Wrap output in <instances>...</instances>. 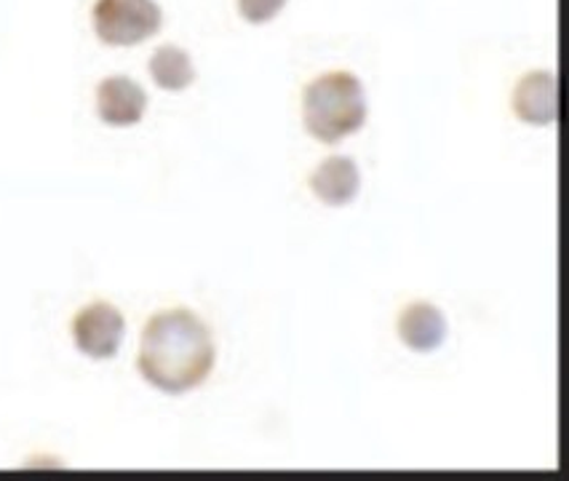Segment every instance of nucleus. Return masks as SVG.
<instances>
[{"mask_svg": "<svg viewBox=\"0 0 569 481\" xmlns=\"http://www.w3.org/2000/svg\"><path fill=\"white\" fill-rule=\"evenodd\" d=\"M150 76H153V81L161 86V89L182 91L184 86L193 83L196 78L193 57H190L182 46H158L153 57H150Z\"/></svg>", "mask_w": 569, "mask_h": 481, "instance_id": "nucleus-9", "label": "nucleus"}, {"mask_svg": "<svg viewBox=\"0 0 569 481\" xmlns=\"http://www.w3.org/2000/svg\"><path fill=\"white\" fill-rule=\"evenodd\" d=\"M310 190L321 203L342 209L359 199L361 171L359 163L348 156H329L310 174Z\"/></svg>", "mask_w": 569, "mask_h": 481, "instance_id": "nucleus-7", "label": "nucleus"}, {"mask_svg": "<svg viewBox=\"0 0 569 481\" xmlns=\"http://www.w3.org/2000/svg\"><path fill=\"white\" fill-rule=\"evenodd\" d=\"M283 6H287V0H238V11H241L243 19L254 24L273 19Z\"/></svg>", "mask_w": 569, "mask_h": 481, "instance_id": "nucleus-10", "label": "nucleus"}, {"mask_svg": "<svg viewBox=\"0 0 569 481\" xmlns=\"http://www.w3.org/2000/svg\"><path fill=\"white\" fill-rule=\"evenodd\" d=\"M513 110L521 121L548 127L559 118V78L551 70H529L513 89Z\"/></svg>", "mask_w": 569, "mask_h": 481, "instance_id": "nucleus-5", "label": "nucleus"}, {"mask_svg": "<svg viewBox=\"0 0 569 481\" xmlns=\"http://www.w3.org/2000/svg\"><path fill=\"white\" fill-rule=\"evenodd\" d=\"M217 364L214 334L201 315L188 308L156 313L139 338L137 367L148 385L169 397L196 391Z\"/></svg>", "mask_w": 569, "mask_h": 481, "instance_id": "nucleus-1", "label": "nucleus"}, {"mask_svg": "<svg viewBox=\"0 0 569 481\" xmlns=\"http://www.w3.org/2000/svg\"><path fill=\"white\" fill-rule=\"evenodd\" d=\"M91 19L104 43L134 46L161 30L163 11L156 0H97Z\"/></svg>", "mask_w": 569, "mask_h": 481, "instance_id": "nucleus-3", "label": "nucleus"}, {"mask_svg": "<svg viewBox=\"0 0 569 481\" xmlns=\"http://www.w3.org/2000/svg\"><path fill=\"white\" fill-rule=\"evenodd\" d=\"M148 108V94L134 78L108 76L97 86V113L110 127H134Z\"/></svg>", "mask_w": 569, "mask_h": 481, "instance_id": "nucleus-6", "label": "nucleus"}, {"mask_svg": "<svg viewBox=\"0 0 569 481\" xmlns=\"http://www.w3.org/2000/svg\"><path fill=\"white\" fill-rule=\"evenodd\" d=\"M302 121L310 137L335 144L356 134L367 121V94L363 83L350 70H329L306 86Z\"/></svg>", "mask_w": 569, "mask_h": 481, "instance_id": "nucleus-2", "label": "nucleus"}, {"mask_svg": "<svg viewBox=\"0 0 569 481\" xmlns=\"http://www.w3.org/2000/svg\"><path fill=\"white\" fill-rule=\"evenodd\" d=\"M447 315L433 302H412L399 313V338L409 351L433 353L445 345Z\"/></svg>", "mask_w": 569, "mask_h": 481, "instance_id": "nucleus-8", "label": "nucleus"}, {"mask_svg": "<svg viewBox=\"0 0 569 481\" xmlns=\"http://www.w3.org/2000/svg\"><path fill=\"white\" fill-rule=\"evenodd\" d=\"M123 338L126 319L110 302H91L72 319V342L91 361H110L121 351Z\"/></svg>", "mask_w": 569, "mask_h": 481, "instance_id": "nucleus-4", "label": "nucleus"}]
</instances>
